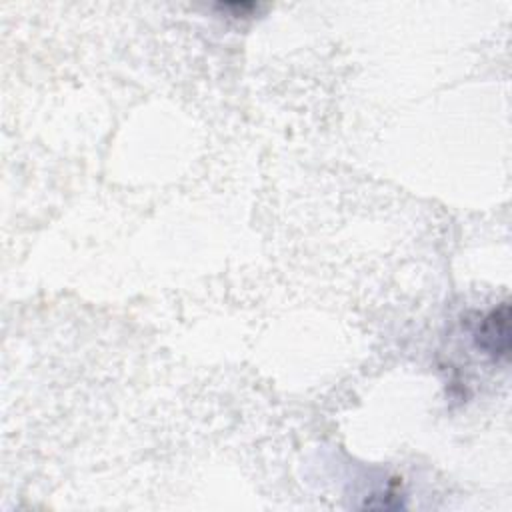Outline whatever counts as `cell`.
I'll return each instance as SVG.
<instances>
[{"mask_svg":"<svg viewBox=\"0 0 512 512\" xmlns=\"http://www.w3.org/2000/svg\"><path fill=\"white\" fill-rule=\"evenodd\" d=\"M476 344L494 360H506L510 352V306L502 302L478 324Z\"/></svg>","mask_w":512,"mask_h":512,"instance_id":"cell-1","label":"cell"}]
</instances>
